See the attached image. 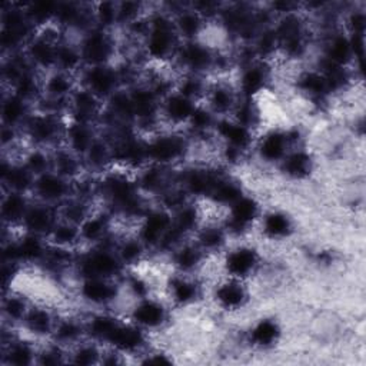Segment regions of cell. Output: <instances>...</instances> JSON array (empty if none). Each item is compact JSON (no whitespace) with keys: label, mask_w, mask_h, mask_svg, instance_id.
<instances>
[{"label":"cell","mask_w":366,"mask_h":366,"mask_svg":"<svg viewBox=\"0 0 366 366\" xmlns=\"http://www.w3.org/2000/svg\"><path fill=\"white\" fill-rule=\"evenodd\" d=\"M108 340L118 350L133 352L142 346L145 337H143V332L141 330V327L138 325L132 326V325H121L119 323Z\"/></svg>","instance_id":"9"},{"label":"cell","mask_w":366,"mask_h":366,"mask_svg":"<svg viewBox=\"0 0 366 366\" xmlns=\"http://www.w3.org/2000/svg\"><path fill=\"white\" fill-rule=\"evenodd\" d=\"M185 151V143L182 139L175 136L158 138L149 145H146L148 159L158 163H168L178 159Z\"/></svg>","instance_id":"5"},{"label":"cell","mask_w":366,"mask_h":366,"mask_svg":"<svg viewBox=\"0 0 366 366\" xmlns=\"http://www.w3.org/2000/svg\"><path fill=\"white\" fill-rule=\"evenodd\" d=\"M16 243L21 262H35L46 256V248L41 239V235L26 232V235Z\"/></svg>","instance_id":"23"},{"label":"cell","mask_w":366,"mask_h":366,"mask_svg":"<svg viewBox=\"0 0 366 366\" xmlns=\"http://www.w3.org/2000/svg\"><path fill=\"white\" fill-rule=\"evenodd\" d=\"M226 270L233 278L249 275L258 263V255L250 248H239L230 252L226 258Z\"/></svg>","instance_id":"11"},{"label":"cell","mask_w":366,"mask_h":366,"mask_svg":"<svg viewBox=\"0 0 366 366\" xmlns=\"http://www.w3.org/2000/svg\"><path fill=\"white\" fill-rule=\"evenodd\" d=\"M172 298L178 303H189L198 296V286L196 283L186 280V279H175L171 285Z\"/></svg>","instance_id":"36"},{"label":"cell","mask_w":366,"mask_h":366,"mask_svg":"<svg viewBox=\"0 0 366 366\" xmlns=\"http://www.w3.org/2000/svg\"><path fill=\"white\" fill-rule=\"evenodd\" d=\"M162 183H163V173L161 169H156V168L148 171L142 178V185L148 190H156L162 186Z\"/></svg>","instance_id":"48"},{"label":"cell","mask_w":366,"mask_h":366,"mask_svg":"<svg viewBox=\"0 0 366 366\" xmlns=\"http://www.w3.org/2000/svg\"><path fill=\"white\" fill-rule=\"evenodd\" d=\"M200 259H202L200 248L192 246V245L181 248L175 255V263L181 270H185V272L195 269L200 262Z\"/></svg>","instance_id":"35"},{"label":"cell","mask_w":366,"mask_h":366,"mask_svg":"<svg viewBox=\"0 0 366 366\" xmlns=\"http://www.w3.org/2000/svg\"><path fill=\"white\" fill-rule=\"evenodd\" d=\"M55 223H56L55 215H54L52 209L49 208V205H46V203L29 206V209L25 215V219L22 222L26 232L36 233L41 236L44 233L49 235L51 230L54 229Z\"/></svg>","instance_id":"7"},{"label":"cell","mask_w":366,"mask_h":366,"mask_svg":"<svg viewBox=\"0 0 366 366\" xmlns=\"http://www.w3.org/2000/svg\"><path fill=\"white\" fill-rule=\"evenodd\" d=\"M282 165H283V171L288 175L293 178H303L310 171V158L307 153L299 151V152L288 153L282 159Z\"/></svg>","instance_id":"28"},{"label":"cell","mask_w":366,"mask_h":366,"mask_svg":"<svg viewBox=\"0 0 366 366\" xmlns=\"http://www.w3.org/2000/svg\"><path fill=\"white\" fill-rule=\"evenodd\" d=\"M142 243L143 242L141 239H132V240L123 242L118 252L121 262L133 263V262L139 260V258L142 255Z\"/></svg>","instance_id":"43"},{"label":"cell","mask_w":366,"mask_h":366,"mask_svg":"<svg viewBox=\"0 0 366 366\" xmlns=\"http://www.w3.org/2000/svg\"><path fill=\"white\" fill-rule=\"evenodd\" d=\"M29 307L25 302V299L22 296H16V295H9L5 296V302H4V313L6 317H9L12 322H24L26 313H28Z\"/></svg>","instance_id":"37"},{"label":"cell","mask_w":366,"mask_h":366,"mask_svg":"<svg viewBox=\"0 0 366 366\" xmlns=\"http://www.w3.org/2000/svg\"><path fill=\"white\" fill-rule=\"evenodd\" d=\"M216 299L226 309H238L246 300V290L239 280H229L216 289Z\"/></svg>","instance_id":"19"},{"label":"cell","mask_w":366,"mask_h":366,"mask_svg":"<svg viewBox=\"0 0 366 366\" xmlns=\"http://www.w3.org/2000/svg\"><path fill=\"white\" fill-rule=\"evenodd\" d=\"M86 88L93 92L99 99L111 98L116 92L118 76L115 71L106 65L91 66L85 75Z\"/></svg>","instance_id":"4"},{"label":"cell","mask_w":366,"mask_h":366,"mask_svg":"<svg viewBox=\"0 0 366 366\" xmlns=\"http://www.w3.org/2000/svg\"><path fill=\"white\" fill-rule=\"evenodd\" d=\"M35 359L34 349L26 342H11L5 349L4 362L15 366H26L31 365Z\"/></svg>","instance_id":"25"},{"label":"cell","mask_w":366,"mask_h":366,"mask_svg":"<svg viewBox=\"0 0 366 366\" xmlns=\"http://www.w3.org/2000/svg\"><path fill=\"white\" fill-rule=\"evenodd\" d=\"M202 28V19L200 14L195 11H183L179 14V16L175 21V29L176 34L186 39H193Z\"/></svg>","instance_id":"26"},{"label":"cell","mask_w":366,"mask_h":366,"mask_svg":"<svg viewBox=\"0 0 366 366\" xmlns=\"http://www.w3.org/2000/svg\"><path fill=\"white\" fill-rule=\"evenodd\" d=\"M24 323L28 327V330L36 336H45V335L54 333L55 326H56L54 323L52 315L46 309H42V307L29 309L24 319Z\"/></svg>","instance_id":"21"},{"label":"cell","mask_w":366,"mask_h":366,"mask_svg":"<svg viewBox=\"0 0 366 366\" xmlns=\"http://www.w3.org/2000/svg\"><path fill=\"white\" fill-rule=\"evenodd\" d=\"M299 86L305 92L312 93V95H317V96H320V95H323L329 91L325 76L322 73H316V72L305 73L299 79Z\"/></svg>","instance_id":"38"},{"label":"cell","mask_w":366,"mask_h":366,"mask_svg":"<svg viewBox=\"0 0 366 366\" xmlns=\"http://www.w3.org/2000/svg\"><path fill=\"white\" fill-rule=\"evenodd\" d=\"M93 142V135L86 123L75 122L72 128L68 131L69 149L78 156H86Z\"/></svg>","instance_id":"18"},{"label":"cell","mask_w":366,"mask_h":366,"mask_svg":"<svg viewBox=\"0 0 366 366\" xmlns=\"http://www.w3.org/2000/svg\"><path fill=\"white\" fill-rule=\"evenodd\" d=\"M34 190L44 203H55L66 199L69 195V182L59 173L49 171L35 178Z\"/></svg>","instance_id":"1"},{"label":"cell","mask_w":366,"mask_h":366,"mask_svg":"<svg viewBox=\"0 0 366 366\" xmlns=\"http://www.w3.org/2000/svg\"><path fill=\"white\" fill-rule=\"evenodd\" d=\"M258 215V205L250 198H240L230 205V229L242 230L252 223Z\"/></svg>","instance_id":"14"},{"label":"cell","mask_w":366,"mask_h":366,"mask_svg":"<svg viewBox=\"0 0 366 366\" xmlns=\"http://www.w3.org/2000/svg\"><path fill=\"white\" fill-rule=\"evenodd\" d=\"M181 56H182V62L186 66H189L190 69H196V71L208 68L213 59L205 46L195 44V42L183 45V48L181 51Z\"/></svg>","instance_id":"22"},{"label":"cell","mask_w":366,"mask_h":366,"mask_svg":"<svg viewBox=\"0 0 366 366\" xmlns=\"http://www.w3.org/2000/svg\"><path fill=\"white\" fill-rule=\"evenodd\" d=\"M51 239L54 240L55 246H61V248H69L72 245H75L78 240H81V228L76 223L68 222V220H62V222H56L54 229L49 233Z\"/></svg>","instance_id":"24"},{"label":"cell","mask_w":366,"mask_h":366,"mask_svg":"<svg viewBox=\"0 0 366 366\" xmlns=\"http://www.w3.org/2000/svg\"><path fill=\"white\" fill-rule=\"evenodd\" d=\"M83 62L81 49L75 48L73 45L68 44H61L58 46V54H56V68L59 71L71 73L72 71L78 69V66Z\"/></svg>","instance_id":"27"},{"label":"cell","mask_w":366,"mask_h":366,"mask_svg":"<svg viewBox=\"0 0 366 366\" xmlns=\"http://www.w3.org/2000/svg\"><path fill=\"white\" fill-rule=\"evenodd\" d=\"M352 56H353V52H352L349 39L345 36L335 38L327 52V61L332 62L333 65L343 66L346 62L350 61Z\"/></svg>","instance_id":"32"},{"label":"cell","mask_w":366,"mask_h":366,"mask_svg":"<svg viewBox=\"0 0 366 366\" xmlns=\"http://www.w3.org/2000/svg\"><path fill=\"white\" fill-rule=\"evenodd\" d=\"M96 18L103 26H111L118 22V5L113 2H102L98 5Z\"/></svg>","instance_id":"46"},{"label":"cell","mask_w":366,"mask_h":366,"mask_svg":"<svg viewBox=\"0 0 366 366\" xmlns=\"http://www.w3.org/2000/svg\"><path fill=\"white\" fill-rule=\"evenodd\" d=\"M209 101H210L212 111L216 113H225L228 111L235 109L236 106L235 95L228 86L215 88L209 96Z\"/></svg>","instance_id":"31"},{"label":"cell","mask_w":366,"mask_h":366,"mask_svg":"<svg viewBox=\"0 0 366 366\" xmlns=\"http://www.w3.org/2000/svg\"><path fill=\"white\" fill-rule=\"evenodd\" d=\"M51 159L48 158V155H45V152L36 149L34 152H31L26 158H25V166L36 176L49 172V166H51Z\"/></svg>","instance_id":"42"},{"label":"cell","mask_w":366,"mask_h":366,"mask_svg":"<svg viewBox=\"0 0 366 366\" xmlns=\"http://www.w3.org/2000/svg\"><path fill=\"white\" fill-rule=\"evenodd\" d=\"M172 223H173V219L171 218L169 213H166L163 210L153 212L145 218L142 228H141L139 239L143 243H151V245L159 243L161 245L163 236L171 229Z\"/></svg>","instance_id":"6"},{"label":"cell","mask_w":366,"mask_h":366,"mask_svg":"<svg viewBox=\"0 0 366 366\" xmlns=\"http://www.w3.org/2000/svg\"><path fill=\"white\" fill-rule=\"evenodd\" d=\"M279 336V326L273 320H260L252 330L250 339L259 346H269L276 342Z\"/></svg>","instance_id":"29"},{"label":"cell","mask_w":366,"mask_h":366,"mask_svg":"<svg viewBox=\"0 0 366 366\" xmlns=\"http://www.w3.org/2000/svg\"><path fill=\"white\" fill-rule=\"evenodd\" d=\"M121 268L119 256L109 250H99L89 255L82 262V273L85 278H109L116 275Z\"/></svg>","instance_id":"3"},{"label":"cell","mask_w":366,"mask_h":366,"mask_svg":"<svg viewBox=\"0 0 366 366\" xmlns=\"http://www.w3.org/2000/svg\"><path fill=\"white\" fill-rule=\"evenodd\" d=\"M82 296L92 303H106L115 299L118 290L116 286L106 278H86L81 289Z\"/></svg>","instance_id":"8"},{"label":"cell","mask_w":366,"mask_h":366,"mask_svg":"<svg viewBox=\"0 0 366 366\" xmlns=\"http://www.w3.org/2000/svg\"><path fill=\"white\" fill-rule=\"evenodd\" d=\"M225 240V233L220 228L203 229L199 235V245L202 249H216Z\"/></svg>","instance_id":"44"},{"label":"cell","mask_w":366,"mask_h":366,"mask_svg":"<svg viewBox=\"0 0 366 366\" xmlns=\"http://www.w3.org/2000/svg\"><path fill=\"white\" fill-rule=\"evenodd\" d=\"M99 356L101 352L95 345H82L75 350L72 362L76 365H93L99 360Z\"/></svg>","instance_id":"45"},{"label":"cell","mask_w":366,"mask_h":366,"mask_svg":"<svg viewBox=\"0 0 366 366\" xmlns=\"http://www.w3.org/2000/svg\"><path fill=\"white\" fill-rule=\"evenodd\" d=\"M45 93L54 99V101H63L66 98H69V95H72L73 91V85L71 81V76L68 72L63 71H56L54 72L48 81L45 82L44 86Z\"/></svg>","instance_id":"20"},{"label":"cell","mask_w":366,"mask_h":366,"mask_svg":"<svg viewBox=\"0 0 366 366\" xmlns=\"http://www.w3.org/2000/svg\"><path fill=\"white\" fill-rule=\"evenodd\" d=\"M81 239L89 240V242H96L105 238L106 232V222L98 216H88L82 223H81Z\"/></svg>","instance_id":"34"},{"label":"cell","mask_w":366,"mask_h":366,"mask_svg":"<svg viewBox=\"0 0 366 366\" xmlns=\"http://www.w3.org/2000/svg\"><path fill=\"white\" fill-rule=\"evenodd\" d=\"M190 125L193 129L196 131H200V132H205L206 129L210 128L212 122H213V118H212V112L203 109V108H198L195 109L192 118H190Z\"/></svg>","instance_id":"47"},{"label":"cell","mask_w":366,"mask_h":366,"mask_svg":"<svg viewBox=\"0 0 366 366\" xmlns=\"http://www.w3.org/2000/svg\"><path fill=\"white\" fill-rule=\"evenodd\" d=\"M213 198L216 202L222 203V205H233L238 199L242 198L240 195V189L229 182H222L219 181L215 188L212 189Z\"/></svg>","instance_id":"39"},{"label":"cell","mask_w":366,"mask_h":366,"mask_svg":"<svg viewBox=\"0 0 366 366\" xmlns=\"http://www.w3.org/2000/svg\"><path fill=\"white\" fill-rule=\"evenodd\" d=\"M83 329L81 326V323L75 322V320H62L59 323H56L55 326V337L59 342H75L78 337H81Z\"/></svg>","instance_id":"41"},{"label":"cell","mask_w":366,"mask_h":366,"mask_svg":"<svg viewBox=\"0 0 366 366\" xmlns=\"http://www.w3.org/2000/svg\"><path fill=\"white\" fill-rule=\"evenodd\" d=\"M28 116V102L18 95H11L4 99L2 105V119L4 126L16 128L19 123L26 122Z\"/></svg>","instance_id":"16"},{"label":"cell","mask_w":366,"mask_h":366,"mask_svg":"<svg viewBox=\"0 0 366 366\" xmlns=\"http://www.w3.org/2000/svg\"><path fill=\"white\" fill-rule=\"evenodd\" d=\"M263 229L265 233L270 238H282L290 232V220L286 215L273 212L265 218Z\"/></svg>","instance_id":"33"},{"label":"cell","mask_w":366,"mask_h":366,"mask_svg":"<svg viewBox=\"0 0 366 366\" xmlns=\"http://www.w3.org/2000/svg\"><path fill=\"white\" fill-rule=\"evenodd\" d=\"M263 85H265V72L256 66L246 69L240 79V89L243 95L248 98H252L255 93L260 92Z\"/></svg>","instance_id":"30"},{"label":"cell","mask_w":366,"mask_h":366,"mask_svg":"<svg viewBox=\"0 0 366 366\" xmlns=\"http://www.w3.org/2000/svg\"><path fill=\"white\" fill-rule=\"evenodd\" d=\"M288 145H289L288 133L270 132L260 142V146H259L260 155L268 162L282 161L288 155Z\"/></svg>","instance_id":"15"},{"label":"cell","mask_w":366,"mask_h":366,"mask_svg":"<svg viewBox=\"0 0 366 366\" xmlns=\"http://www.w3.org/2000/svg\"><path fill=\"white\" fill-rule=\"evenodd\" d=\"M29 209L28 200L25 198V193L19 192H11L4 198L2 202V216L5 222L8 223H16V222H24L25 215Z\"/></svg>","instance_id":"17"},{"label":"cell","mask_w":366,"mask_h":366,"mask_svg":"<svg viewBox=\"0 0 366 366\" xmlns=\"http://www.w3.org/2000/svg\"><path fill=\"white\" fill-rule=\"evenodd\" d=\"M81 55L83 62L89 66L106 65V61L112 55V42L105 32H92L81 45Z\"/></svg>","instance_id":"2"},{"label":"cell","mask_w":366,"mask_h":366,"mask_svg":"<svg viewBox=\"0 0 366 366\" xmlns=\"http://www.w3.org/2000/svg\"><path fill=\"white\" fill-rule=\"evenodd\" d=\"M166 116L175 122V123H182V122H189L196 105L192 99L178 93H169L165 98V105H163Z\"/></svg>","instance_id":"10"},{"label":"cell","mask_w":366,"mask_h":366,"mask_svg":"<svg viewBox=\"0 0 366 366\" xmlns=\"http://www.w3.org/2000/svg\"><path fill=\"white\" fill-rule=\"evenodd\" d=\"M119 323L116 322L115 317L112 316H108V315H99L96 317H93L91 320V325H89V330L93 336L99 337V339H105L108 340L109 336L112 335V332L115 330V327L118 326Z\"/></svg>","instance_id":"40"},{"label":"cell","mask_w":366,"mask_h":366,"mask_svg":"<svg viewBox=\"0 0 366 366\" xmlns=\"http://www.w3.org/2000/svg\"><path fill=\"white\" fill-rule=\"evenodd\" d=\"M165 307L159 302L151 299L141 302L133 310V320L138 326L156 327L165 322Z\"/></svg>","instance_id":"12"},{"label":"cell","mask_w":366,"mask_h":366,"mask_svg":"<svg viewBox=\"0 0 366 366\" xmlns=\"http://www.w3.org/2000/svg\"><path fill=\"white\" fill-rule=\"evenodd\" d=\"M219 135L228 142V146L236 148L239 151H243L249 146L252 136L249 128L238 123L236 121H222L218 126Z\"/></svg>","instance_id":"13"}]
</instances>
